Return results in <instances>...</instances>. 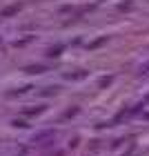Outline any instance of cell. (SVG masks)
<instances>
[{
    "label": "cell",
    "instance_id": "cell-3",
    "mask_svg": "<svg viewBox=\"0 0 149 156\" xmlns=\"http://www.w3.org/2000/svg\"><path fill=\"white\" fill-rule=\"evenodd\" d=\"M51 136H54V132H42V134H38V136H33V143H40V140L51 138Z\"/></svg>",
    "mask_w": 149,
    "mask_h": 156
},
{
    "label": "cell",
    "instance_id": "cell-1",
    "mask_svg": "<svg viewBox=\"0 0 149 156\" xmlns=\"http://www.w3.org/2000/svg\"><path fill=\"white\" fill-rule=\"evenodd\" d=\"M25 72H27V74H42V72H47V67H45V65H29Z\"/></svg>",
    "mask_w": 149,
    "mask_h": 156
},
{
    "label": "cell",
    "instance_id": "cell-5",
    "mask_svg": "<svg viewBox=\"0 0 149 156\" xmlns=\"http://www.w3.org/2000/svg\"><path fill=\"white\" fill-rule=\"evenodd\" d=\"M45 96H51V94H58V87H47L45 91H42Z\"/></svg>",
    "mask_w": 149,
    "mask_h": 156
},
{
    "label": "cell",
    "instance_id": "cell-4",
    "mask_svg": "<svg viewBox=\"0 0 149 156\" xmlns=\"http://www.w3.org/2000/svg\"><path fill=\"white\" fill-rule=\"evenodd\" d=\"M60 51H62V47H54V49H49V51H47V56L56 58V56H60Z\"/></svg>",
    "mask_w": 149,
    "mask_h": 156
},
{
    "label": "cell",
    "instance_id": "cell-2",
    "mask_svg": "<svg viewBox=\"0 0 149 156\" xmlns=\"http://www.w3.org/2000/svg\"><path fill=\"white\" fill-rule=\"evenodd\" d=\"M16 11H20V5H13V7H7L5 11H0V16L2 18H7V16H11V13H16Z\"/></svg>",
    "mask_w": 149,
    "mask_h": 156
},
{
    "label": "cell",
    "instance_id": "cell-6",
    "mask_svg": "<svg viewBox=\"0 0 149 156\" xmlns=\"http://www.w3.org/2000/svg\"><path fill=\"white\" fill-rule=\"evenodd\" d=\"M140 74H149V65H145V67H140Z\"/></svg>",
    "mask_w": 149,
    "mask_h": 156
}]
</instances>
